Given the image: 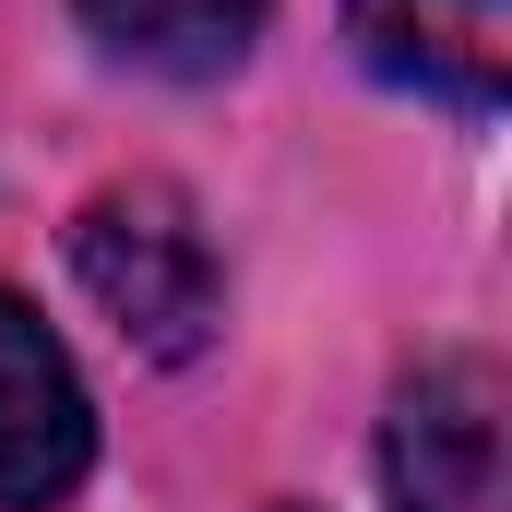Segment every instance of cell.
I'll list each match as a JSON object with an SVG mask.
<instances>
[{"instance_id":"5","label":"cell","mask_w":512,"mask_h":512,"mask_svg":"<svg viewBox=\"0 0 512 512\" xmlns=\"http://www.w3.org/2000/svg\"><path fill=\"white\" fill-rule=\"evenodd\" d=\"M84 24H96V48L131 60V72H167V84H215V72H239L262 36V12L274 0H72Z\"/></svg>"},{"instance_id":"4","label":"cell","mask_w":512,"mask_h":512,"mask_svg":"<svg viewBox=\"0 0 512 512\" xmlns=\"http://www.w3.org/2000/svg\"><path fill=\"white\" fill-rule=\"evenodd\" d=\"M370 72L441 96V108H501L512 84V0H346Z\"/></svg>"},{"instance_id":"3","label":"cell","mask_w":512,"mask_h":512,"mask_svg":"<svg viewBox=\"0 0 512 512\" xmlns=\"http://www.w3.org/2000/svg\"><path fill=\"white\" fill-rule=\"evenodd\" d=\"M382 477H393V512H477L489 477H501V370L489 358H429L393 393Z\"/></svg>"},{"instance_id":"2","label":"cell","mask_w":512,"mask_h":512,"mask_svg":"<svg viewBox=\"0 0 512 512\" xmlns=\"http://www.w3.org/2000/svg\"><path fill=\"white\" fill-rule=\"evenodd\" d=\"M96 465V405L72 382L60 334L0 286V512H48Z\"/></svg>"},{"instance_id":"1","label":"cell","mask_w":512,"mask_h":512,"mask_svg":"<svg viewBox=\"0 0 512 512\" xmlns=\"http://www.w3.org/2000/svg\"><path fill=\"white\" fill-rule=\"evenodd\" d=\"M72 274H84V298L120 322L143 358H191V346L215 334V298H227L203 215H191L167 179L96 191V203L72 215Z\"/></svg>"}]
</instances>
